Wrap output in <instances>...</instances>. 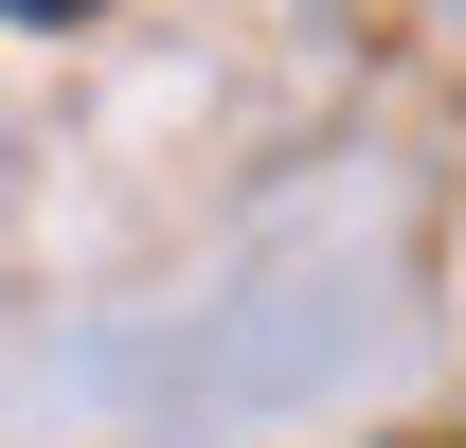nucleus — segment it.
Here are the masks:
<instances>
[{"label":"nucleus","mask_w":466,"mask_h":448,"mask_svg":"<svg viewBox=\"0 0 466 448\" xmlns=\"http://www.w3.org/2000/svg\"><path fill=\"white\" fill-rule=\"evenodd\" d=\"M0 18H90V0H0Z\"/></svg>","instance_id":"nucleus-1"}]
</instances>
